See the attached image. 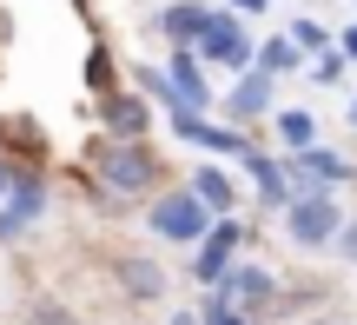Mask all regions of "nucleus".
Here are the masks:
<instances>
[{"label":"nucleus","mask_w":357,"mask_h":325,"mask_svg":"<svg viewBox=\"0 0 357 325\" xmlns=\"http://www.w3.org/2000/svg\"><path fill=\"white\" fill-rule=\"evenodd\" d=\"M100 180L113 186L119 199L126 193H153L159 186V159H153V146H139V140H113L100 153Z\"/></svg>","instance_id":"f257e3e1"},{"label":"nucleus","mask_w":357,"mask_h":325,"mask_svg":"<svg viewBox=\"0 0 357 325\" xmlns=\"http://www.w3.org/2000/svg\"><path fill=\"white\" fill-rule=\"evenodd\" d=\"M146 226H153L159 239H172V246H192V239L212 226V206H205L192 186H185V193H159L153 212H146Z\"/></svg>","instance_id":"f03ea898"},{"label":"nucleus","mask_w":357,"mask_h":325,"mask_svg":"<svg viewBox=\"0 0 357 325\" xmlns=\"http://www.w3.org/2000/svg\"><path fill=\"white\" fill-rule=\"evenodd\" d=\"M337 226H344V212H337V199L324 193V186L305 193V199H291V212H284V233H291L298 246H331Z\"/></svg>","instance_id":"7ed1b4c3"},{"label":"nucleus","mask_w":357,"mask_h":325,"mask_svg":"<svg viewBox=\"0 0 357 325\" xmlns=\"http://www.w3.org/2000/svg\"><path fill=\"white\" fill-rule=\"evenodd\" d=\"M192 53H205V60L225 66V73H245V60H252V40H245V27L231 20V13H212V20H205V34L192 40Z\"/></svg>","instance_id":"20e7f679"},{"label":"nucleus","mask_w":357,"mask_h":325,"mask_svg":"<svg viewBox=\"0 0 357 325\" xmlns=\"http://www.w3.org/2000/svg\"><path fill=\"white\" fill-rule=\"evenodd\" d=\"M271 273L265 266H225V273L212 279V299H225L231 312H252V305H271Z\"/></svg>","instance_id":"39448f33"},{"label":"nucleus","mask_w":357,"mask_h":325,"mask_svg":"<svg viewBox=\"0 0 357 325\" xmlns=\"http://www.w3.org/2000/svg\"><path fill=\"white\" fill-rule=\"evenodd\" d=\"M40 206H47V186H40L33 173H20V180L0 193V239H20L26 226L40 219Z\"/></svg>","instance_id":"423d86ee"},{"label":"nucleus","mask_w":357,"mask_h":325,"mask_svg":"<svg viewBox=\"0 0 357 325\" xmlns=\"http://www.w3.org/2000/svg\"><path fill=\"white\" fill-rule=\"evenodd\" d=\"M231 246H238V219H212V226L199 233V266H192V273L212 286V279L231 266Z\"/></svg>","instance_id":"0eeeda50"},{"label":"nucleus","mask_w":357,"mask_h":325,"mask_svg":"<svg viewBox=\"0 0 357 325\" xmlns=\"http://www.w3.org/2000/svg\"><path fill=\"white\" fill-rule=\"evenodd\" d=\"M291 173H298V180H311V186H337V180H351V166H344L337 153H324V146H298Z\"/></svg>","instance_id":"6e6552de"},{"label":"nucleus","mask_w":357,"mask_h":325,"mask_svg":"<svg viewBox=\"0 0 357 325\" xmlns=\"http://www.w3.org/2000/svg\"><path fill=\"white\" fill-rule=\"evenodd\" d=\"M100 113H106V127H113V140H139L146 133V106L132 100V93H113Z\"/></svg>","instance_id":"1a4fd4ad"},{"label":"nucleus","mask_w":357,"mask_h":325,"mask_svg":"<svg viewBox=\"0 0 357 325\" xmlns=\"http://www.w3.org/2000/svg\"><path fill=\"white\" fill-rule=\"evenodd\" d=\"M231 113H238V120H258V113H271V73H245L238 80V93H231Z\"/></svg>","instance_id":"9d476101"},{"label":"nucleus","mask_w":357,"mask_h":325,"mask_svg":"<svg viewBox=\"0 0 357 325\" xmlns=\"http://www.w3.org/2000/svg\"><path fill=\"white\" fill-rule=\"evenodd\" d=\"M119 286H126L132 299H159V292H166V273H159L153 259H119Z\"/></svg>","instance_id":"9b49d317"},{"label":"nucleus","mask_w":357,"mask_h":325,"mask_svg":"<svg viewBox=\"0 0 357 325\" xmlns=\"http://www.w3.org/2000/svg\"><path fill=\"white\" fill-rule=\"evenodd\" d=\"M192 193H199V199H205L212 212H231V206H238V186H231L225 173H218V166H205L199 180H192Z\"/></svg>","instance_id":"f8f14e48"},{"label":"nucleus","mask_w":357,"mask_h":325,"mask_svg":"<svg viewBox=\"0 0 357 325\" xmlns=\"http://www.w3.org/2000/svg\"><path fill=\"white\" fill-rule=\"evenodd\" d=\"M205 20H212V13L192 7V0H172V7H166V34H172V40H185V47L205 34Z\"/></svg>","instance_id":"ddd939ff"},{"label":"nucleus","mask_w":357,"mask_h":325,"mask_svg":"<svg viewBox=\"0 0 357 325\" xmlns=\"http://www.w3.org/2000/svg\"><path fill=\"white\" fill-rule=\"evenodd\" d=\"M291 66H298V40L291 34H278V40L258 47V73H291Z\"/></svg>","instance_id":"4468645a"},{"label":"nucleus","mask_w":357,"mask_h":325,"mask_svg":"<svg viewBox=\"0 0 357 325\" xmlns=\"http://www.w3.org/2000/svg\"><path fill=\"white\" fill-rule=\"evenodd\" d=\"M26 325H79V319H73V312H66V305H60V299H40V305H33V312H26Z\"/></svg>","instance_id":"2eb2a0df"},{"label":"nucleus","mask_w":357,"mask_h":325,"mask_svg":"<svg viewBox=\"0 0 357 325\" xmlns=\"http://www.w3.org/2000/svg\"><path fill=\"white\" fill-rule=\"evenodd\" d=\"M278 133H284L291 146H311V120H305V113H278Z\"/></svg>","instance_id":"dca6fc26"},{"label":"nucleus","mask_w":357,"mask_h":325,"mask_svg":"<svg viewBox=\"0 0 357 325\" xmlns=\"http://www.w3.org/2000/svg\"><path fill=\"white\" fill-rule=\"evenodd\" d=\"M205 325H252V319H245V312H231L225 299H212V312H205Z\"/></svg>","instance_id":"f3484780"},{"label":"nucleus","mask_w":357,"mask_h":325,"mask_svg":"<svg viewBox=\"0 0 357 325\" xmlns=\"http://www.w3.org/2000/svg\"><path fill=\"white\" fill-rule=\"evenodd\" d=\"M291 40H298V47H324V27H311V20H298V27H291Z\"/></svg>","instance_id":"a211bd4d"},{"label":"nucleus","mask_w":357,"mask_h":325,"mask_svg":"<svg viewBox=\"0 0 357 325\" xmlns=\"http://www.w3.org/2000/svg\"><path fill=\"white\" fill-rule=\"evenodd\" d=\"M337 252H344V259L357 266V219H351V226H337Z\"/></svg>","instance_id":"6ab92c4d"},{"label":"nucleus","mask_w":357,"mask_h":325,"mask_svg":"<svg viewBox=\"0 0 357 325\" xmlns=\"http://www.w3.org/2000/svg\"><path fill=\"white\" fill-rule=\"evenodd\" d=\"M344 53H351V60H357V27H351V34H344Z\"/></svg>","instance_id":"aec40b11"},{"label":"nucleus","mask_w":357,"mask_h":325,"mask_svg":"<svg viewBox=\"0 0 357 325\" xmlns=\"http://www.w3.org/2000/svg\"><path fill=\"white\" fill-rule=\"evenodd\" d=\"M238 7H245V13H258V7H265V0H238Z\"/></svg>","instance_id":"412c9836"},{"label":"nucleus","mask_w":357,"mask_h":325,"mask_svg":"<svg viewBox=\"0 0 357 325\" xmlns=\"http://www.w3.org/2000/svg\"><path fill=\"white\" fill-rule=\"evenodd\" d=\"M311 325H337V319H311Z\"/></svg>","instance_id":"4be33fe9"},{"label":"nucleus","mask_w":357,"mask_h":325,"mask_svg":"<svg viewBox=\"0 0 357 325\" xmlns=\"http://www.w3.org/2000/svg\"><path fill=\"white\" fill-rule=\"evenodd\" d=\"M172 325H192V319H172Z\"/></svg>","instance_id":"5701e85b"},{"label":"nucleus","mask_w":357,"mask_h":325,"mask_svg":"<svg viewBox=\"0 0 357 325\" xmlns=\"http://www.w3.org/2000/svg\"><path fill=\"white\" fill-rule=\"evenodd\" d=\"M351 113H357V106H351Z\"/></svg>","instance_id":"b1692460"}]
</instances>
